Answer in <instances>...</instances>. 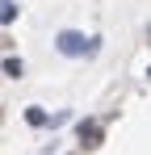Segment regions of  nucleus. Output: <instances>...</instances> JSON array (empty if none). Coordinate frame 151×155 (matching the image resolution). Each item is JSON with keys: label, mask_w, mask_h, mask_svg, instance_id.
I'll use <instances>...</instances> for the list:
<instances>
[{"label": "nucleus", "mask_w": 151, "mask_h": 155, "mask_svg": "<svg viewBox=\"0 0 151 155\" xmlns=\"http://www.w3.org/2000/svg\"><path fill=\"white\" fill-rule=\"evenodd\" d=\"M59 51L63 54H92L97 42H92V38H80V34H72V29H63V34H59Z\"/></svg>", "instance_id": "nucleus-1"}, {"label": "nucleus", "mask_w": 151, "mask_h": 155, "mask_svg": "<svg viewBox=\"0 0 151 155\" xmlns=\"http://www.w3.org/2000/svg\"><path fill=\"white\" fill-rule=\"evenodd\" d=\"M4 71H8V76H13V80H21V76H25V67H21V59H13V54H8V59H4Z\"/></svg>", "instance_id": "nucleus-2"}, {"label": "nucleus", "mask_w": 151, "mask_h": 155, "mask_svg": "<svg viewBox=\"0 0 151 155\" xmlns=\"http://www.w3.org/2000/svg\"><path fill=\"white\" fill-rule=\"evenodd\" d=\"M0 17H4V25H13V21H17V4L4 0V13H0Z\"/></svg>", "instance_id": "nucleus-3"}]
</instances>
